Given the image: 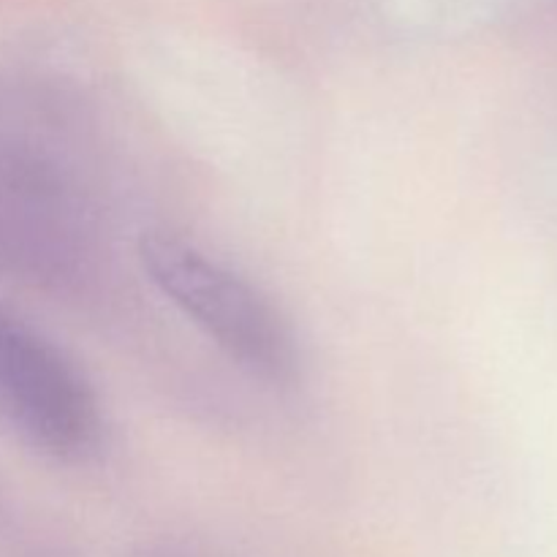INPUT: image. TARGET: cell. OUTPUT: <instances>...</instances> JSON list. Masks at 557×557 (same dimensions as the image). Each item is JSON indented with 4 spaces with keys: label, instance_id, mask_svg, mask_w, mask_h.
I'll list each match as a JSON object with an SVG mask.
<instances>
[{
    "label": "cell",
    "instance_id": "6da1fadb",
    "mask_svg": "<svg viewBox=\"0 0 557 557\" xmlns=\"http://www.w3.org/2000/svg\"><path fill=\"white\" fill-rule=\"evenodd\" d=\"M139 264L147 281L237 368L272 386L297 381V341L253 283L166 228L141 234Z\"/></svg>",
    "mask_w": 557,
    "mask_h": 557
},
{
    "label": "cell",
    "instance_id": "7a4b0ae2",
    "mask_svg": "<svg viewBox=\"0 0 557 557\" xmlns=\"http://www.w3.org/2000/svg\"><path fill=\"white\" fill-rule=\"evenodd\" d=\"M0 419L54 460H82L101 438V411L82 370L0 308Z\"/></svg>",
    "mask_w": 557,
    "mask_h": 557
}]
</instances>
